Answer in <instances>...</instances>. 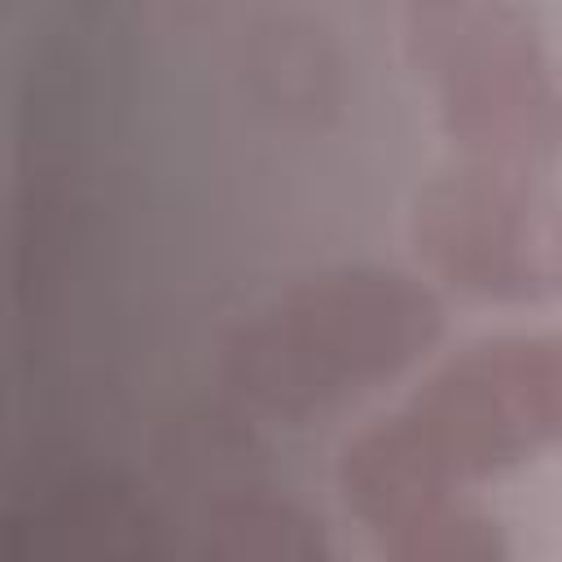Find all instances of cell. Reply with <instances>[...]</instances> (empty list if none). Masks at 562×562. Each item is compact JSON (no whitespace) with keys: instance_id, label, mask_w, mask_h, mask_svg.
<instances>
[{"instance_id":"1","label":"cell","mask_w":562,"mask_h":562,"mask_svg":"<svg viewBox=\"0 0 562 562\" xmlns=\"http://www.w3.org/2000/svg\"><path fill=\"white\" fill-rule=\"evenodd\" d=\"M562 448V325L483 334L422 373L378 422L342 439L334 483L386 558L479 483Z\"/></svg>"},{"instance_id":"2","label":"cell","mask_w":562,"mask_h":562,"mask_svg":"<svg viewBox=\"0 0 562 562\" xmlns=\"http://www.w3.org/2000/svg\"><path fill=\"white\" fill-rule=\"evenodd\" d=\"M448 303L422 272L338 263L307 272L220 338L215 373L250 417L303 426L413 373L443 342Z\"/></svg>"},{"instance_id":"3","label":"cell","mask_w":562,"mask_h":562,"mask_svg":"<svg viewBox=\"0 0 562 562\" xmlns=\"http://www.w3.org/2000/svg\"><path fill=\"white\" fill-rule=\"evenodd\" d=\"M408 61L457 162L549 171L562 158V66L505 0L408 9Z\"/></svg>"},{"instance_id":"4","label":"cell","mask_w":562,"mask_h":562,"mask_svg":"<svg viewBox=\"0 0 562 562\" xmlns=\"http://www.w3.org/2000/svg\"><path fill=\"white\" fill-rule=\"evenodd\" d=\"M408 246L443 294L496 307L562 299V193L544 171L452 158L413 189Z\"/></svg>"},{"instance_id":"5","label":"cell","mask_w":562,"mask_h":562,"mask_svg":"<svg viewBox=\"0 0 562 562\" xmlns=\"http://www.w3.org/2000/svg\"><path fill=\"white\" fill-rule=\"evenodd\" d=\"M198 553L211 562H325L329 531L299 501L272 487L211 496L198 518Z\"/></svg>"},{"instance_id":"6","label":"cell","mask_w":562,"mask_h":562,"mask_svg":"<svg viewBox=\"0 0 562 562\" xmlns=\"http://www.w3.org/2000/svg\"><path fill=\"white\" fill-rule=\"evenodd\" d=\"M422 4H443V0H404V9H422Z\"/></svg>"}]
</instances>
